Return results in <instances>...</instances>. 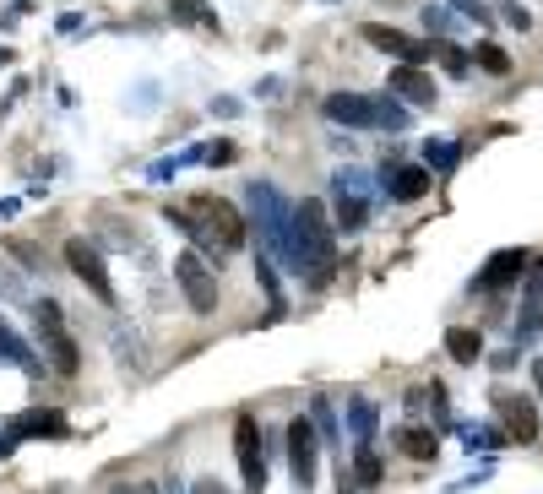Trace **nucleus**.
Segmentation results:
<instances>
[{
  "label": "nucleus",
  "instance_id": "dca6fc26",
  "mask_svg": "<svg viewBox=\"0 0 543 494\" xmlns=\"http://www.w3.org/2000/svg\"><path fill=\"white\" fill-rule=\"evenodd\" d=\"M12 435H65V418L60 413H22V418H12Z\"/></svg>",
  "mask_w": 543,
  "mask_h": 494
},
{
  "label": "nucleus",
  "instance_id": "4be33fe9",
  "mask_svg": "<svg viewBox=\"0 0 543 494\" xmlns=\"http://www.w3.org/2000/svg\"><path fill=\"white\" fill-rule=\"evenodd\" d=\"M532 381H538V397H543V359L532 364Z\"/></svg>",
  "mask_w": 543,
  "mask_h": 494
},
{
  "label": "nucleus",
  "instance_id": "4468645a",
  "mask_svg": "<svg viewBox=\"0 0 543 494\" xmlns=\"http://www.w3.org/2000/svg\"><path fill=\"white\" fill-rule=\"evenodd\" d=\"M446 353H451V359H462V364H472L484 353V337L472 331V326H451L446 331Z\"/></svg>",
  "mask_w": 543,
  "mask_h": 494
},
{
  "label": "nucleus",
  "instance_id": "f03ea898",
  "mask_svg": "<svg viewBox=\"0 0 543 494\" xmlns=\"http://www.w3.org/2000/svg\"><path fill=\"white\" fill-rule=\"evenodd\" d=\"M310 266V282H331L337 250H331V223H326V206L321 201H299L294 206V272Z\"/></svg>",
  "mask_w": 543,
  "mask_h": 494
},
{
  "label": "nucleus",
  "instance_id": "f3484780",
  "mask_svg": "<svg viewBox=\"0 0 543 494\" xmlns=\"http://www.w3.org/2000/svg\"><path fill=\"white\" fill-rule=\"evenodd\" d=\"M397 440H402V456H414V462H430L435 456V435L430 430H402Z\"/></svg>",
  "mask_w": 543,
  "mask_h": 494
},
{
  "label": "nucleus",
  "instance_id": "39448f33",
  "mask_svg": "<svg viewBox=\"0 0 543 494\" xmlns=\"http://www.w3.org/2000/svg\"><path fill=\"white\" fill-rule=\"evenodd\" d=\"M33 315H38V337H44V353H49V364H54L60 375H77V370H82V353H77V337L65 331V315H60V305H54V299H44Z\"/></svg>",
  "mask_w": 543,
  "mask_h": 494
},
{
  "label": "nucleus",
  "instance_id": "f257e3e1",
  "mask_svg": "<svg viewBox=\"0 0 543 494\" xmlns=\"http://www.w3.org/2000/svg\"><path fill=\"white\" fill-rule=\"evenodd\" d=\"M169 223H180L185 234H196L213 255H229V250L245 245V218L229 201H218V196H190V201L169 206Z\"/></svg>",
  "mask_w": 543,
  "mask_h": 494
},
{
  "label": "nucleus",
  "instance_id": "20e7f679",
  "mask_svg": "<svg viewBox=\"0 0 543 494\" xmlns=\"http://www.w3.org/2000/svg\"><path fill=\"white\" fill-rule=\"evenodd\" d=\"M174 282H180V294L196 315H213L218 310V272L207 266V255L201 250H185L174 255Z\"/></svg>",
  "mask_w": 543,
  "mask_h": 494
},
{
  "label": "nucleus",
  "instance_id": "9d476101",
  "mask_svg": "<svg viewBox=\"0 0 543 494\" xmlns=\"http://www.w3.org/2000/svg\"><path fill=\"white\" fill-rule=\"evenodd\" d=\"M315 423L310 418H294L288 423V467H294V483L299 489H310L315 483Z\"/></svg>",
  "mask_w": 543,
  "mask_h": 494
},
{
  "label": "nucleus",
  "instance_id": "0eeeda50",
  "mask_svg": "<svg viewBox=\"0 0 543 494\" xmlns=\"http://www.w3.org/2000/svg\"><path fill=\"white\" fill-rule=\"evenodd\" d=\"M234 456H239L245 489L261 494V483H266V456H261V435H255V418H250V413H239V423H234Z\"/></svg>",
  "mask_w": 543,
  "mask_h": 494
},
{
  "label": "nucleus",
  "instance_id": "412c9836",
  "mask_svg": "<svg viewBox=\"0 0 543 494\" xmlns=\"http://www.w3.org/2000/svg\"><path fill=\"white\" fill-rule=\"evenodd\" d=\"M190 494H229V489H223V483H213V478H201V483H196Z\"/></svg>",
  "mask_w": 543,
  "mask_h": 494
},
{
  "label": "nucleus",
  "instance_id": "6e6552de",
  "mask_svg": "<svg viewBox=\"0 0 543 494\" xmlns=\"http://www.w3.org/2000/svg\"><path fill=\"white\" fill-rule=\"evenodd\" d=\"M359 33H364V44H375V49H386V54H397L402 65H424V60L435 54V44H419V38H407V33H397V28H386V22H364Z\"/></svg>",
  "mask_w": 543,
  "mask_h": 494
},
{
  "label": "nucleus",
  "instance_id": "f8f14e48",
  "mask_svg": "<svg viewBox=\"0 0 543 494\" xmlns=\"http://www.w3.org/2000/svg\"><path fill=\"white\" fill-rule=\"evenodd\" d=\"M386 190H391L397 201H419V196H430V169H419V163H407V169H391Z\"/></svg>",
  "mask_w": 543,
  "mask_h": 494
},
{
  "label": "nucleus",
  "instance_id": "b1692460",
  "mask_svg": "<svg viewBox=\"0 0 543 494\" xmlns=\"http://www.w3.org/2000/svg\"><path fill=\"white\" fill-rule=\"evenodd\" d=\"M538 277H543V266H538Z\"/></svg>",
  "mask_w": 543,
  "mask_h": 494
},
{
  "label": "nucleus",
  "instance_id": "2eb2a0df",
  "mask_svg": "<svg viewBox=\"0 0 543 494\" xmlns=\"http://www.w3.org/2000/svg\"><path fill=\"white\" fill-rule=\"evenodd\" d=\"M0 359L17 364V370H28V375H38V370H44V364L33 359V353H28V342H22L17 331H6V326H0Z\"/></svg>",
  "mask_w": 543,
  "mask_h": 494
},
{
  "label": "nucleus",
  "instance_id": "9b49d317",
  "mask_svg": "<svg viewBox=\"0 0 543 494\" xmlns=\"http://www.w3.org/2000/svg\"><path fill=\"white\" fill-rule=\"evenodd\" d=\"M522 272H527V250H500L489 261V272L479 277V289H505V282H516Z\"/></svg>",
  "mask_w": 543,
  "mask_h": 494
},
{
  "label": "nucleus",
  "instance_id": "a211bd4d",
  "mask_svg": "<svg viewBox=\"0 0 543 494\" xmlns=\"http://www.w3.org/2000/svg\"><path fill=\"white\" fill-rule=\"evenodd\" d=\"M337 229H348V234H354V229H364V201H359V196H348V190H343V201H337Z\"/></svg>",
  "mask_w": 543,
  "mask_h": 494
},
{
  "label": "nucleus",
  "instance_id": "ddd939ff",
  "mask_svg": "<svg viewBox=\"0 0 543 494\" xmlns=\"http://www.w3.org/2000/svg\"><path fill=\"white\" fill-rule=\"evenodd\" d=\"M391 93H407L414 104H435V88H430V77L419 65H397L391 71Z\"/></svg>",
  "mask_w": 543,
  "mask_h": 494
},
{
  "label": "nucleus",
  "instance_id": "7ed1b4c3",
  "mask_svg": "<svg viewBox=\"0 0 543 494\" xmlns=\"http://www.w3.org/2000/svg\"><path fill=\"white\" fill-rule=\"evenodd\" d=\"M326 120H337V125H359V130H402V125H407V109H397L391 98L331 93V98H326Z\"/></svg>",
  "mask_w": 543,
  "mask_h": 494
},
{
  "label": "nucleus",
  "instance_id": "aec40b11",
  "mask_svg": "<svg viewBox=\"0 0 543 494\" xmlns=\"http://www.w3.org/2000/svg\"><path fill=\"white\" fill-rule=\"evenodd\" d=\"M479 65H484V71H495V77H505V71H511V60H505L495 44H479Z\"/></svg>",
  "mask_w": 543,
  "mask_h": 494
},
{
  "label": "nucleus",
  "instance_id": "5701e85b",
  "mask_svg": "<svg viewBox=\"0 0 543 494\" xmlns=\"http://www.w3.org/2000/svg\"><path fill=\"white\" fill-rule=\"evenodd\" d=\"M130 494H158V483H136V489H130Z\"/></svg>",
  "mask_w": 543,
  "mask_h": 494
},
{
  "label": "nucleus",
  "instance_id": "423d86ee",
  "mask_svg": "<svg viewBox=\"0 0 543 494\" xmlns=\"http://www.w3.org/2000/svg\"><path fill=\"white\" fill-rule=\"evenodd\" d=\"M65 266H71V272L82 277V289H88L98 305H114V282H109V266H104V255H98L88 239H65Z\"/></svg>",
  "mask_w": 543,
  "mask_h": 494
},
{
  "label": "nucleus",
  "instance_id": "1a4fd4ad",
  "mask_svg": "<svg viewBox=\"0 0 543 494\" xmlns=\"http://www.w3.org/2000/svg\"><path fill=\"white\" fill-rule=\"evenodd\" d=\"M495 413H500V423H505V435H511V440H522V446L538 440V407H532L527 397H516V391H495Z\"/></svg>",
  "mask_w": 543,
  "mask_h": 494
},
{
  "label": "nucleus",
  "instance_id": "6ab92c4d",
  "mask_svg": "<svg viewBox=\"0 0 543 494\" xmlns=\"http://www.w3.org/2000/svg\"><path fill=\"white\" fill-rule=\"evenodd\" d=\"M359 483H364V489H375V483H380V462H375V451H370V446H359Z\"/></svg>",
  "mask_w": 543,
  "mask_h": 494
}]
</instances>
